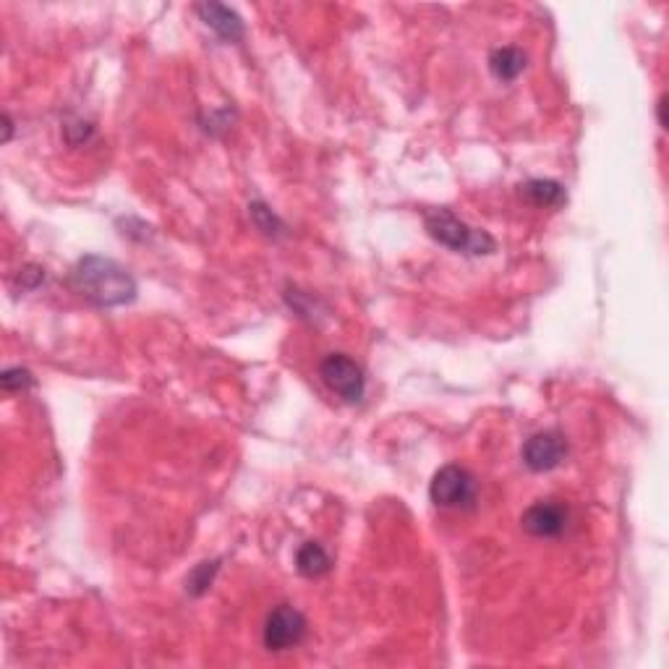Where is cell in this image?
Wrapping results in <instances>:
<instances>
[{"instance_id":"obj_1","label":"cell","mask_w":669,"mask_h":669,"mask_svg":"<svg viewBox=\"0 0 669 669\" xmlns=\"http://www.w3.org/2000/svg\"><path fill=\"white\" fill-rule=\"evenodd\" d=\"M71 285L97 306H123L136 298V280L121 264L105 257H84L71 272Z\"/></svg>"},{"instance_id":"obj_2","label":"cell","mask_w":669,"mask_h":669,"mask_svg":"<svg viewBox=\"0 0 669 669\" xmlns=\"http://www.w3.org/2000/svg\"><path fill=\"white\" fill-rule=\"evenodd\" d=\"M426 233L437 241V244L447 246L453 251H463V254H492L497 249L494 238L484 230H476L471 225H466L460 217H455L450 210H432L424 215Z\"/></svg>"},{"instance_id":"obj_3","label":"cell","mask_w":669,"mask_h":669,"mask_svg":"<svg viewBox=\"0 0 669 669\" xmlns=\"http://www.w3.org/2000/svg\"><path fill=\"white\" fill-rule=\"evenodd\" d=\"M429 497L434 505L447 507V510H471L476 505V479L466 468L450 463L434 474Z\"/></svg>"},{"instance_id":"obj_4","label":"cell","mask_w":669,"mask_h":669,"mask_svg":"<svg viewBox=\"0 0 669 669\" xmlns=\"http://www.w3.org/2000/svg\"><path fill=\"white\" fill-rule=\"evenodd\" d=\"M319 374L325 379V385L330 387L335 395L345 400V403H359L366 392V377L364 369L353 359H348L345 353H330L322 366H319Z\"/></svg>"},{"instance_id":"obj_5","label":"cell","mask_w":669,"mask_h":669,"mask_svg":"<svg viewBox=\"0 0 669 669\" xmlns=\"http://www.w3.org/2000/svg\"><path fill=\"white\" fill-rule=\"evenodd\" d=\"M306 617L291 604H280L267 615L264 622V646L270 651L296 649L306 638Z\"/></svg>"},{"instance_id":"obj_6","label":"cell","mask_w":669,"mask_h":669,"mask_svg":"<svg viewBox=\"0 0 669 669\" xmlns=\"http://www.w3.org/2000/svg\"><path fill=\"white\" fill-rule=\"evenodd\" d=\"M570 513L568 507L557 500H539L523 513L521 523L528 534L536 539H555L568 528Z\"/></svg>"},{"instance_id":"obj_7","label":"cell","mask_w":669,"mask_h":669,"mask_svg":"<svg viewBox=\"0 0 669 669\" xmlns=\"http://www.w3.org/2000/svg\"><path fill=\"white\" fill-rule=\"evenodd\" d=\"M565 455H568V442L560 432H539L523 445V463L534 474L557 468L565 460Z\"/></svg>"},{"instance_id":"obj_8","label":"cell","mask_w":669,"mask_h":669,"mask_svg":"<svg viewBox=\"0 0 669 669\" xmlns=\"http://www.w3.org/2000/svg\"><path fill=\"white\" fill-rule=\"evenodd\" d=\"M196 14L202 16V21L212 32L225 42H238L244 37V21L241 16L233 11V8L223 6V3H199L196 6Z\"/></svg>"},{"instance_id":"obj_9","label":"cell","mask_w":669,"mask_h":669,"mask_svg":"<svg viewBox=\"0 0 669 669\" xmlns=\"http://www.w3.org/2000/svg\"><path fill=\"white\" fill-rule=\"evenodd\" d=\"M521 196L526 202H531L534 207H562L568 202V191L565 186L557 181H549V178H534L521 186Z\"/></svg>"},{"instance_id":"obj_10","label":"cell","mask_w":669,"mask_h":669,"mask_svg":"<svg viewBox=\"0 0 669 669\" xmlns=\"http://www.w3.org/2000/svg\"><path fill=\"white\" fill-rule=\"evenodd\" d=\"M489 71L500 82H515L526 71V55L518 48H497L489 55Z\"/></svg>"},{"instance_id":"obj_11","label":"cell","mask_w":669,"mask_h":669,"mask_svg":"<svg viewBox=\"0 0 669 669\" xmlns=\"http://www.w3.org/2000/svg\"><path fill=\"white\" fill-rule=\"evenodd\" d=\"M296 568L304 578H322L325 573H330L332 560L322 544H317V541H306L304 547L298 549Z\"/></svg>"},{"instance_id":"obj_12","label":"cell","mask_w":669,"mask_h":669,"mask_svg":"<svg viewBox=\"0 0 669 669\" xmlns=\"http://www.w3.org/2000/svg\"><path fill=\"white\" fill-rule=\"evenodd\" d=\"M217 570H220V562H217V560L196 565V568L191 570L189 578H186V591H189V594H194V596H202L204 591L212 586V581H215Z\"/></svg>"},{"instance_id":"obj_13","label":"cell","mask_w":669,"mask_h":669,"mask_svg":"<svg viewBox=\"0 0 669 669\" xmlns=\"http://www.w3.org/2000/svg\"><path fill=\"white\" fill-rule=\"evenodd\" d=\"M249 210H251V220L257 223V228L262 230L264 236H278V233H283V223H280L278 215H275L267 204L254 202Z\"/></svg>"},{"instance_id":"obj_14","label":"cell","mask_w":669,"mask_h":669,"mask_svg":"<svg viewBox=\"0 0 669 669\" xmlns=\"http://www.w3.org/2000/svg\"><path fill=\"white\" fill-rule=\"evenodd\" d=\"M0 385H3V390L6 392H19V390H27V387H32L34 379L27 369L14 366V369H6V372L0 374Z\"/></svg>"},{"instance_id":"obj_15","label":"cell","mask_w":669,"mask_h":669,"mask_svg":"<svg viewBox=\"0 0 669 669\" xmlns=\"http://www.w3.org/2000/svg\"><path fill=\"white\" fill-rule=\"evenodd\" d=\"M664 108H667V97H662V100H659V105H656V113H659V126H662V129H667V118H664Z\"/></svg>"}]
</instances>
